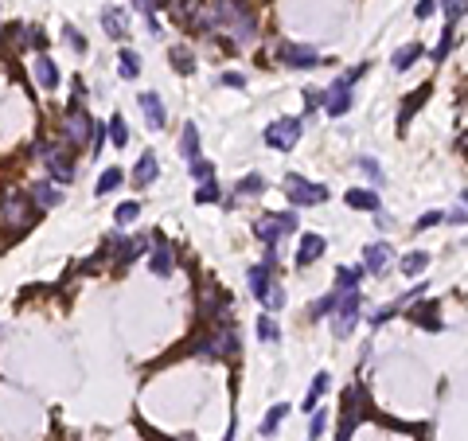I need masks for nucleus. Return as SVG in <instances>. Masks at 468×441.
Returning <instances> with one entry per match:
<instances>
[{
    "label": "nucleus",
    "mask_w": 468,
    "mask_h": 441,
    "mask_svg": "<svg viewBox=\"0 0 468 441\" xmlns=\"http://www.w3.org/2000/svg\"><path fill=\"white\" fill-rule=\"evenodd\" d=\"M335 321H332V332L335 336H347L351 328H355V321H359V293H347V301H343L340 309H332Z\"/></svg>",
    "instance_id": "nucleus-8"
},
{
    "label": "nucleus",
    "mask_w": 468,
    "mask_h": 441,
    "mask_svg": "<svg viewBox=\"0 0 468 441\" xmlns=\"http://www.w3.org/2000/svg\"><path fill=\"white\" fill-rule=\"evenodd\" d=\"M172 262H176V254H172V247H168V238L164 235H156V242H152V273H160V278H168L172 273Z\"/></svg>",
    "instance_id": "nucleus-10"
},
{
    "label": "nucleus",
    "mask_w": 468,
    "mask_h": 441,
    "mask_svg": "<svg viewBox=\"0 0 468 441\" xmlns=\"http://www.w3.org/2000/svg\"><path fill=\"white\" fill-rule=\"evenodd\" d=\"M421 59V43H410V47H402L398 55H394V70H410V63Z\"/></svg>",
    "instance_id": "nucleus-24"
},
{
    "label": "nucleus",
    "mask_w": 468,
    "mask_h": 441,
    "mask_svg": "<svg viewBox=\"0 0 468 441\" xmlns=\"http://www.w3.org/2000/svg\"><path fill=\"white\" fill-rule=\"evenodd\" d=\"M133 4H137V8H141V12H144V16H149V27H152V24H156V20H152V0H133Z\"/></svg>",
    "instance_id": "nucleus-43"
},
{
    "label": "nucleus",
    "mask_w": 468,
    "mask_h": 441,
    "mask_svg": "<svg viewBox=\"0 0 468 441\" xmlns=\"http://www.w3.org/2000/svg\"><path fill=\"white\" fill-rule=\"evenodd\" d=\"M27 223H32V199L24 192H4V199H0V227L27 230Z\"/></svg>",
    "instance_id": "nucleus-1"
},
{
    "label": "nucleus",
    "mask_w": 468,
    "mask_h": 441,
    "mask_svg": "<svg viewBox=\"0 0 468 441\" xmlns=\"http://www.w3.org/2000/svg\"><path fill=\"white\" fill-rule=\"evenodd\" d=\"M117 70H121V78H137L141 75V55L125 47V51L117 55Z\"/></svg>",
    "instance_id": "nucleus-20"
},
{
    "label": "nucleus",
    "mask_w": 468,
    "mask_h": 441,
    "mask_svg": "<svg viewBox=\"0 0 468 441\" xmlns=\"http://www.w3.org/2000/svg\"><path fill=\"white\" fill-rule=\"evenodd\" d=\"M285 192H289V204L292 207H316L328 199V187L324 184H309L304 176H289L285 180Z\"/></svg>",
    "instance_id": "nucleus-2"
},
{
    "label": "nucleus",
    "mask_w": 468,
    "mask_h": 441,
    "mask_svg": "<svg viewBox=\"0 0 468 441\" xmlns=\"http://www.w3.org/2000/svg\"><path fill=\"white\" fill-rule=\"evenodd\" d=\"M258 336H261V340H269V344H273V340L281 336V328H277V321H273V316H269V313H266V316H261V321H258Z\"/></svg>",
    "instance_id": "nucleus-33"
},
{
    "label": "nucleus",
    "mask_w": 468,
    "mask_h": 441,
    "mask_svg": "<svg viewBox=\"0 0 468 441\" xmlns=\"http://www.w3.org/2000/svg\"><path fill=\"white\" fill-rule=\"evenodd\" d=\"M324 426H328V414H324V410H316V414H312V426H309V437H320Z\"/></svg>",
    "instance_id": "nucleus-37"
},
{
    "label": "nucleus",
    "mask_w": 468,
    "mask_h": 441,
    "mask_svg": "<svg viewBox=\"0 0 468 441\" xmlns=\"http://www.w3.org/2000/svg\"><path fill=\"white\" fill-rule=\"evenodd\" d=\"M426 94H429V86H421V90H414L410 94V102H406V110L398 113V125H410V118H414V110H418L421 102H426Z\"/></svg>",
    "instance_id": "nucleus-23"
},
{
    "label": "nucleus",
    "mask_w": 468,
    "mask_h": 441,
    "mask_svg": "<svg viewBox=\"0 0 468 441\" xmlns=\"http://www.w3.org/2000/svg\"><path fill=\"white\" fill-rule=\"evenodd\" d=\"M223 82H226V86H242L246 78H242V75H223Z\"/></svg>",
    "instance_id": "nucleus-45"
},
{
    "label": "nucleus",
    "mask_w": 468,
    "mask_h": 441,
    "mask_svg": "<svg viewBox=\"0 0 468 441\" xmlns=\"http://www.w3.org/2000/svg\"><path fill=\"white\" fill-rule=\"evenodd\" d=\"M180 149H184L187 161L199 156V129H195V125H184V141H180Z\"/></svg>",
    "instance_id": "nucleus-22"
},
{
    "label": "nucleus",
    "mask_w": 468,
    "mask_h": 441,
    "mask_svg": "<svg viewBox=\"0 0 468 441\" xmlns=\"http://www.w3.org/2000/svg\"><path fill=\"white\" fill-rule=\"evenodd\" d=\"M328 250V242L320 235H301V247H297V266H312L320 254Z\"/></svg>",
    "instance_id": "nucleus-11"
},
{
    "label": "nucleus",
    "mask_w": 468,
    "mask_h": 441,
    "mask_svg": "<svg viewBox=\"0 0 468 441\" xmlns=\"http://www.w3.org/2000/svg\"><path fill=\"white\" fill-rule=\"evenodd\" d=\"M39 156L58 184H70V180H75V164H70V153L63 144H39Z\"/></svg>",
    "instance_id": "nucleus-3"
},
{
    "label": "nucleus",
    "mask_w": 468,
    "mask_h": 441,
    "mask_svg": "<svg viewBox=\"0 0 468 441\" xmlns=\"http://www.w3.org/2000/svg\"><path fill=\"white\" fill-rule=\"evenodd\" d=\"M285 414H289V406H285V402H281V406H273V410L266 414V422H261V433H273L277 426L285 422Z\"/></svg>",
    "instance_id": "nucleus-32"
},
{
    "label": "nucleus",
    "mask_w": 468,
    "mask_h": 441,
    "mask_svg": "<svg viewBox=\"0 0 468 441\" xmlns=\"http://www.w3.org/2000/svg\"><path fill=\"white\" fill-rule=\"evenodd\" d=\"M386 258H390V247H386V242H371V247H367V266H363V270L383 273L386 270Z\"/></svg>",
    "instance_id": "nucleus-18"
},
{
    "label": "nucleus",
    "mask_w": 468,
    "mask_h": 441,
    "mask_svg": "<svg viewBox=\"0 0 468 441\" xmlns=\"http://www.w3.org/2000/svg\"><path fill=\"white\" fill-rule=\"evenodd\" d=\"M363 273H367L363 266H355V270H335V293H355Z\"/></svg>",
    "instance_id": "nucleus-19"
},
{
    "label": "nucleus",
    "mask_w": 468,
    "mask_h": 441,
    "mask_svg": "<svg viewBox=\"0 0 468 441\" xmlns=\"http://www.w3.org/2000/svg\"><path fill=\"white\" fill-rule=\"evenodd\" d=\"M141 102V113H144V121H149V129H164V106H160V94H141L137 98Z\"/></svg>",
    "instance_id": "nucleus-12"
},
{
    "label": "nucleus",
    "mask_w": 468,
    "mask_h": 441,
    "mask_svg": "<svg viewBox=\"0 0 468 441\" xmlns=\"http://www.w3.org/2000/svg\"><path fill=\"white\" fill-rule=\"evenodd\" d=\"M195 352H199V356H218V359H223V356H234V352H238V332H234L230 324H218L215 336H207Z\"/></svg>",
    "instance_id": "nucleus-5"
},
{
    "label": "nucleus",
    "mask_w": 468,
    "mask_h": 441,
    "mask_svg": "<svg viewBox=\"0 0 468 441\" xmlns=\"http://www.w3.org/2000/svg\"><path fill=\"white\" fill-rule=\"evenodd\" d=\"M359 168H363V172H367V176H371V180H383V168H378V164H375V161H371V156H359Z\"/></svg>",
    "instance_id": "nucleus-39"
},
{
    "label": "nucleus",
    "mask_w": 468,
    "mask_h": 441,
    "mask_svg": "<svg viewBox=\"0 0 468 441\" xmlns=\"http://www.w3.org/2000/svg\"><path fill=\"white\" fill-rule=\"evenodd\" d=\"M301 141V118H281L273 125H266V144L269 149H292V144Z\"/></svg>",
    "instance_id": "nucleus-4"
},
{
    "label": "nucleus",
    "mask_w": 468,
    "mask_h": 441,
    "mask_svg": "<svg viewBox=\"0 0 468 441\" xmlns=\"http://www.w3.org/2000/svg\"><path fill=\"white\" fill-rule=\"evenodd\" d=\"M433 4H437V0H418V8H414V16H418V20L433 16Z\"/></svg>",
    "instance_id": "nucleus-41"
},
{
    "label": "nucleus",
    "mask_w": 468,
    "mask_h": 441,
    "mask_svg": "<svg viewBox=\"0 0 468 441\" xmlns=\"http://www.w3.org/2000/svg\"><path fill=\"white\" fill-rule=\"evenodd\" d=\"M347 207H355V211H378V192L351 187V192H347Z\"/></svg>",
    "instance_id": "nucleus-16"
},
{
    "label": "nucleus",
    "mask_w": 468,
    "mask_h": 441,
    "mask_svg": "<svg viewBox=\"0 0 468 441\" xmlns=\"http://www.w3.org/2000/svg\"><path fill=\"white\" fill-rule=\"evenodd\" d=\"M195 204H218V184L203 180V184H199V192H195Z\"/></svg>",
    "instance_id": "nucleus-34"
},
{
    "label": "nucleus",
    "mask_w": 468,
    "mask_h": 441,
    "mask_svg": "<svg viewBox=\"0 0 468 441\" xmlns=\"http://www.w3.org/2000/svg\"><path fill=\"white\" fill-rule=\"evenodd\" d=\"M414 324H426V328H441V321H437V305H414Z\"/></svg>",
    "instance_id": "nucleus-21"
},
{
    "label": "nucleus",
    "mask_w": 468,
    "mask_h": 441,
    "mask_svg": "<svg viewBox=\"0 0 468 441\" xmlns=\"http://www.w3.org/2000/svg\"><path fill=\"white\" fill-rule=\"evenodd\" d=\"M324 390H328V371H320L316 379H312V390H309V399H304V410H312V406H316Z\"/></svg>",
    "instance_id": "nucleus-28"
},
{
    "label": "nucleus",
    "mask_w": 468,
    "mask_h": 441,
    "mask_svg": "<svg viewBox=\"0 0 468 441\" xmlns=\"http://www.w3.org/2000/svg\"><path fill=\"white\" fill-rule=\"evenodd\" d=\"M172 63H176L180 75H192V70H195V55L187 51V47H172Z\"/></svg>",
    "instance_id": "nucleus-25"
},
{
    "label": "nucleus",
    "mask_w": 468,
    "mask_h": 441,
    "mask_svg": "<svg viewBox=\"0 0 468 441\" xmlns=\"http://www.w3.org/2000/svg\"><path fill=\"white\" fill-rule=\"evenodd\" d=\"M452 43H457V32H452V24H449V27L441 32V43H437V63H441L445 55L452 51Z\"/></svg>",
    "instance_id": "nucleus-35"
},
{
    "label": "nucleus",
    "mask_w": 468,
    "mask_h": 441,
    "mask_svg": "<svg viewBox=\"0 0 468 441\" xmlns=\"http://www.w3.org/2000/svg\"><path fill=\"white\" fill-rule=\"evenodd\" d=\"M35 82H39L43 90H55V86H58V70H55V63H51L47 55L35 59Z\"/></svg>",
    "instance_id": "nucleus-17"
},
{
    "label": "nucleus",
    "mask_w": 468,
    "mask_h": 441,
    "mask_svg": "<svg viewBox=\"0 0 468 441\" xmlns=\"http://www.w3.org/2000/svg\"><path fill=\"white\" fill-rule=\"evenodd\" d=\"M67 43H70V47H75V51H78V55H82V51H86V39H82V35H78V32H75V27H67Z\"/></svg>",
    "instance_id": "nucleus-40"
},
{
    "label": "nucleus",
    "mask_w": 468,
    "mask_h": 441,
    "mask_svg": "<svg viewBox=\"0 0 468 441\" xmlns=\"http://www.w3.org/2000/svg\"><path fill=\"white\" fill-rule=\"evenodd\" d=\"M113 219L121 223V227H129L133 219H141V204H133V199H129V204H121V207H117V215H113Z\"/></svg>",
    "instance_id": "nucleus-31"
},
{
    "label": "nucleus",
    "mask_w": 468,
    "mask_h": 441,
    "mask_svg": "<svg viewBox=\"0 0 468 441\" xmlns=\"http://www.w3.org/2000/svg\"><path fill=\"white\" fill-rule=\"evenodd\" d=\"M32 204L43 207V211H51V207L63 204V192H58L55 184H35V187H32Z\"/></svg>",
    "instance_id": "nucleus-15"
},
{
    "label": "nucleus",
    "mask_w": 468,
    "mask_h": 441,
    "mask_svg": "<svg viewBox=\"0 0 468 441\" xmlns=\"http://www.w3.org/2000/svg\"><path fill=\"white\" fill-rule=\"evenodd\" d=\"M109 137H113V144H117V149H125L129 129H125V118H121V113H113V121H109Z\"/></svg>",
    "instance_id": "nucleus-27"
},
{
    "label": "nucleus",
    "mask_w": 468,
    "mask_h": 441,
    "mask_svg": "<svg viewBox=\"0 0 468 441\" xmlns=\"http://www.w3.org/2000/svg\"><path fill=\"white\" fill-rule=\"evenodd\" d=\"M437 223H441V215H437V211H426V215L418 219V227L426 230V227H437Z\"/></svg>",
    "instance_id": "nucleus-42"
},
{
    "label": "nucleus",
    "mask_w": 468,
    "mask_h": 441,
    "mask_svg": "<svg viewBox=\"0 0 468 441\" xmlns=\"http://www.w3.org/2000/svg\"><path fill=\"white\" fill-rule=\"evenodd\" d=\"M113 187H121V168H109V172H101V180H98V195H109Z\"/></svg>",
    "instance_id": "nucleus-30"
},
{
    "label": "nucleus",
    "mask_w": 468,
    "mask_h": 441,
    "mask_svg": "<svg viewBox=\"0 0 468 441\" xmlns=\"http://www.w3.org/2000/svg\"><path fill=\"white\" fill-rule=\"evenodd\" d=\"M277 59L285 63V67H297V70H312L320 63V55L312 51V47H297V43H285L281 51H277Z\"/></svg>",
    "instance_id": "nucleus-9"
},
{
    "label": "nucleus",
    "mask_w": 468,
    "mask_h": 441,
    "mask_svg": "<svg viewBox=\"0 0 468 441\" xmlns=\"http://www.w3.org/2000/svg\"><path fill=\"white\" fill-rule=\"evenodd\" d=\"M211 172H215V168H211V161H203V156H195V161H192V176L199 180V184H203V180H211Z\"/></svg>",
    "instance_id": "nucleus-36"
},
{
    "label": "nucleus",
    "mask_w": 468,
    "mask_h": 441,
    "mask_svg": "<svg viewBox=\"0 0 468 441\" xmlns=\"http://www.w3.org/2000/svg\"><path fill=\"white\" fill-rule=\"evenodd\" d=\"M101 27H106V32L113 35V39H125V35H129V20H125V12L113 8V4H109V8L101 12Z\"/></svg>",
    "instance_id": "nucleus-13"
},
{
    "label": "nucleus",
    "mask_w": 468,
    "mask_h": 441,
    "mask_svg": "<svg viewBox=\"0 0 468 441\" xmlns=\"http://www.w3.org/2000/svg\"><path fill=\"white\" fill-rule=\"evenodd\" d=\"M445 12H449V24H457L464 16V0H445Z\"/></svg>",
    "instance_id": "nucleus-38"
},
{
    "label": "nucleus",
    "mask_w": 468,
    "mask_h": 441,
    "mask_svg": "<svg viewBox=\"0 0 468 441\" xmlns=\"http://www.w3.org/2000/svg\"><path fill=\"white\" fill-rule=\"evenodd\" d=\"M449 223H457V227H460V223H464V199H460V204H457V211L449 215Z\"/></svg>",
    "instance_id": "nucleus-44"
},
{
    "label": "nucleus",
    "mask_w": 468,
    "mask_h": 441,
    "mask_svg": "<svg viewBox=\"0 0 468 441\" xmlns=\"http://www.w3.org/2000/svg\"><path fill=\"white\" fill-rule=\"evenodd\" d=\"M156 153H141V161H137V168H133V184L137 187H149L152 180H156Z\"/></svg>",
    "instance_id": "nucleus-14"
},
{
    "label": "nucleus",
    "mask_w": 468,
    "mask_h": 441,
    "mask_svg": "<svg viewBox=\"0 0 468 441\" xmlns=\"http://www.w3.org/2000/svg\"><path fill=\"white\" fill-rule=\"evenodd\" d=\"M234 192H242V195H258V192H266V180L258 176V172H250L246 180H238V187Z\"/></svg>",
    "instance_id": "nucleus-29"
},
{
    "label": "nucleus",
    "mask_w": 468,
    "mask_h": 441,
    "mask_svg": "<svg viewBox=\"0 0 468 441\" xmlns=\"http://www.w3.org/2000/svg\"><path fill=\"white\" fill-rule=\"evenodd\" d=\"M297 227V215H266V219H258V227H254V235L261 238V242H269L273 247L277 238L285 235V230Z\"/></svg>",
    "instance_id": "nucleus-6"
},
{
    "label": "nucleus",
    "mask_w": 468,
    "mask_h": 441,
    "mask_svg": "<svg viewBox=\"0 0 468 441\" xmlns=\"http://www.w3.org/2000/svg\"><path fill=\"white\" fill-rule=\"evenodd\" d=\"M320 102H324L328 118H343V113L351 110V86L340 78V82H332V86H328V94L320 98Z\"/></svg>",
    "instance_id": "nucleus-7"
},
{
    "label": "nucleus",
    "mask_w": 468,
    "mask_h": 441,
    "mask_svg": "<svg viewBox=\"0 0 468 441\" xmlns=\"http://www.w3.org/2000/svg\"><path fill=\"white\" fill-rule=\"evenodd\" d=\"M426 266H429V254H406L402 258V273H406V278H418Z\"/></svg>",
    "instance_id": "nucleus-26"
}]
</instances>
